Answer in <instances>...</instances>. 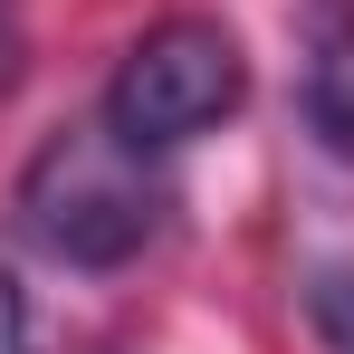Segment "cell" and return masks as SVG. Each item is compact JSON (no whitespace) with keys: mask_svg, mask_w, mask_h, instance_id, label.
I'll use <instances>...</instances> for the list:
<instances>
[{"mask_svg":"<svg viewBox=\"0 0 354 354\" xmlns=\"http://www.w3.org/2000/svg\"><path fill=\"white\" fill-rule=\"evenodd\" d=\"M19 230L67 268H124L163 230V182L115 124H58L19 173Z\"/></svg>","mask_w":354,"mask_h":354,"instance_id":"6da1fadb","label":"cell"},{"mask_svg":"<svg viewBox=\"0 0 354 354\" xmlns=\"http://www.w3.org/2000/svg\"><path fill=\"white\" fill-rule=\"evenodd\" d=\"M249 96V58L221 19L182 10V19H153L134 48L106 77V124H115L134 153H173L192 134H211L221 115H239Z\"/></svg>","mask_w":354,"mask_h":354,"instance_id":"7a4b0ae2","label":"cell"},{"mask_svg":"<svg viewBox=\"0 0 354 354\" xmlns=\"http://www.w3.org/2000/svg\"><path fill=\"white\" fill-rule=\"evenodd\" d=\"M297 115L335 163H354V0H306L297 19Z\"/></svg>","mask_w":354,"mask_h":354,"instance_id":"3957f363","label":"cell"},{"mask_svg":"<svg viewBox=\"0 0 354 354\" xmlns=\"http://www.w3.org/2000/svg\"><path fill=\"white\" fill-rule=\"evenodd\" d=\"M306 326L335 354H354V239H335V249L306 259Z\"/></svg>","mask_w":354,"mask_h":354,"instance_id":"277c9868","label":"cell"},{"mask_svg":"<svg viewBox=\"0 0 354 354\" xmlns=\"http://www.w3.org/2000/svg\"><path fill=\"white\" fill-rule=\"evenodd\" d=\"M0 354H39V335H29V297H19L10 268H0Z\"/></svg>","mask_w":354,"mask_h":354,"instance_id":"5b68a950","label":"cell"},{"mask_svg":"<svg viewBox=\"0 0 354 354\" xmlns=\"http://www.w3.org/2000/svg\"><path fill=\"white\" fill-rule=\"evenodd\" d=\"M0 77H10V39H0Z\"/></svg>","mask_w":354,"mask_h":354,"instance_id":"8992f818","label":"cell"}]
</instances>
